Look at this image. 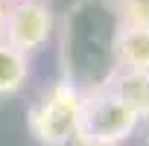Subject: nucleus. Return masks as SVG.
<instances>
[{
    "label": "nucleus",
    "mask_w": 149,
    "mask_h": 146,
    "mask_svg": "<svg viewBox=\"0 0 149 146\" xmlns=\"http://www.w3.org/2000/svg\"><path fill=\"white\" fill-rule=\"evenodd\" d=\"M120 18L111 0H73L58 21V70L82 97L105 91L120 73Z\"/></svg>",
    "instance_id": "f257e3e1"
},
{
    "label": "nucleus",
    "mask_w": 149,
    "mask_h": 146,
    "mask_svg": "<svg viewBox=\"0 0 149 146\" xmlns=\"http://www.w3.org/2000/svg\"><path fill=\"white\" fill-rule=\"evenodd\" d=\"M82 111L85 97L56 79L26 111V129L38 140V146H64L73 140H82Z\"/></svg>",
    "instance_id": "f03ea898"
},
{
    "label": "nucleus",
    "mask_w": 149,
    "mask_h": 146,
    "mask_svg": "<svg viewBox=\"0 0 149 146\" xmlns=\"http://www.w3.org/2000/svg\"><path fill=\"white\" fill-rule=\"evenodd\" d=\"M140 114L120 99L111 88L85 97L82 111V140L100 143V146H120L140 129Z\"/></svg>",
    "instance_id": "7ed1b4c3"
},
{
    "label": "nucleus",
    "mask_w": 149,
    "mask_h": 146,
    "mask_svg": "<svg viewBox=\"0 0 149 146\" xmlns=\"http://www.w3.org/2000/svg\"><path fill=\"white\" fill-rule=\"evenodd\" d=\"M56 26L58 21L47 0H12V3H6L3 41L26 56L41 53L53 41Z\"/></svg>",
    "instance_id": "20e7f679"
},
{
    "label": "nucleus",
    "mask_w": 149,
    "mask_h": 146,
    "mask_svg": "<svg viewBox=\"0 0 149 146\" xmlns=\"http://www.w3.org/2000/svg\"><path fill=\"white\" fill-rule=\"evenodd\" d=\"M117 64L120 70L149 73V29L123 26L117 41Z\"/></svg>",
    "instance_id": "39448f33"
},
{
    "label": "nucleus",
    "mask_w": 149,
    "mask_h": 146,
    "mask_svg": "<svg viewBox=\"0 0 149 146\" xmlns=\"http://www.w3.org/2000/svg\"><path fill=\"white\" fill-rule=\"evenodd\" d=\"M29 73H32L29 56L0 41V97H12L24 91V85L29 82Z\"/></svg>",
    "instance_id": "423d86ee"
},
{
    "label": "nucleus",
    "mask_w": 149,
    "mask_h": 146,
    "mask_svg": "<svg viewBox=\"0 0 149 146\" xmlns=\"http://www.w3.org/2000/svg\"><path fill=\"white\" fill-rule=\"evenodd\" d=\"M120 99H126L143 123H149V73H132V70H120L114 82L108 85Z\"/></svg>",
    "instance_id": "0eeeda50"
},
{
    "label": "nucleus",
    "mask_w": 149,
    "mask_h": 146,
    "mask_svg": "<svg viewBox=\"0 0 149 146\" xmlns=\"http://www.w3.org/2000/svg\"><path fill=\"white\" fill-rule=\"evenodd\" d=\"M123 26L149 29V0H111Z\"/></svg>",
    "instance_id": "6e6552de"
},
{
    "label": "nucleus",
    "mask_w": 149,
    "mask_h": 146,
    "mask_svg": "<svg viewBox=\"0 0 149 146\" xmlns=\"http://www.w3.org/2000/svg\"><path fill=\"white\" fill-rule=\"evenodd\" d=\"M3 26H6V3L0 0V41H3Z\"/></svg>",
    "instance_id": "1a4fd4ad"
},
{
    "label": "nucleus",
    "mask_w": 149,
    "mask_h": 146,
    "mask_svg": "<svg viewBox=\"0 0 149 146\" xmlns=\"http://www.w3.org/2000/svg\"><path fill=\"white\" fill-rule=\"evenodd\" d=\"M64 146H100V143H88V140H73V143H64Z\"/></svg>",
    "instance_id": "9d476101"
},
{
    "label": "nucleus",
    "mask_w": 149,
    "mask_h": 146,
    "mask_svg": "<svg viewBox=\"0 0 149 146\" xmlns=\"http://www.w3.org/2000/svg\"><path fill=\"white\" fill-rule=\"evenodd\" d=\"M3 3H12V0H3Z\"/></svg>",
    "instance_id": "9b49d317"
},
{
    "label": "nucleus",
    "mask_w": 149,
    "mask_h": 146,
    "mask_svg": "<svg viewBox=\"0 0 149 146\" xmlns=\"http://www.w3.org/2000/svg\"><path fill=\"white\" fill-rule=\"evenodd\" d=\"M146 140H149V137H146Z\"/></svg>",
    "instance_id": "f8f14e48"
}]
</instances>
